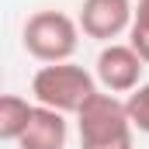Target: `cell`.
Wrapping results in <instances>:
<instances>
[{
  "mask_svg": "<svg viewBox=\"0 0 149 149\" xmlns=\"http://www.w3.org/2000/svg\"><path fill=\"white\" fill-rule=\"evenodd\" d=\"M76 128H80V149H132V118L125 101L114 94H94L80 111H76Z\"/></svg>",
  "mask_w": 149,
  "mask_h": 149,
  "instance_id": "obj_1",
  "label": "cell"
},
{
  "mask_svg": "<svg viewBox=\"0 0 149 149\" xmlns=\"http://www.w3.org/2000/svg\"><path fill=\"white\" fill-rule=\"evenodd\" d=\"M31 94L42 108H52L59 114H76L97 94V76H90L76 63H49L31 76Z\"/></svg>",
  "mask_w": 149,
  "mask_h": 149,
  "instance_id": "obj_2",
  "label": "cell"
},
{
  "mask_svg": "<svg viewBox=\"0 0 149 149\" xmlns=\"http://www.w3.org/2000/svg\"><path fill=\"white\" fill-rule=\"evenodd\" d=\"M21 45L45 66L70 63V56L80 45V21H73L63 10H35L21 28Z\"/></svg>",
  "mask_w": 149,
  "mask_h": 149,
  "instance_id": "obj_3",
  "label": "cell"
},
{
  "mask_svg": "<svg viewBox=\"0 0 149 149\" xmlns=\"http://www.w3.org/2000/svg\"><path fill=\"white\" fill-rule=\"evenodd\" d=\"M128 45L142 56V63L149 66V0L135 3V21H132V31H128Z\"/></svg>",
  "mask_w": 149,
  "mask_h": 149,
  "instance_id": "obj_8",
  "label": "cell"
},
{
  "mask_svg": "<svg viewBox=\"0 0 149 149\" xmlns=\"http://www.w3.org/2000/svg\"><path fill=\"white\" fill-rule=\"evenodd\" d=\"M66 114L35 104V114L17 139V149H66Z\"/></svg>",
  "mask_w": 149,
  "mask_h": 149,
  "instance_id": "obj_6",
  "label": "cell"
},
{
  "mask_svg": "<svg viewBox=\"0 0 149 149\" xmlns=\"http://www.w3.org/2000/svg\"><path fill=\"white\" fill-rule=\"evenodd\" d=\"M31 114H35V104H28L17 94H3L0 97V139L3 142H17L24 135Z\"/></svg>",
  "mask_w": 149,
  "mask_h": 149,
  "instance_id": "obj_7",
  "label": "cell"
},
{
  "mask_svg": "<svg viewBox=\"0 0 149 149\" xmlns=\"http://www.w3.org/2000/svg\"><path fill=\"white\" fill-rule=\"evenodd\" d=\"M80 31L97 42H111L121 31H132L135 7L132 0H83L80 7Z\"/></svg>",
  "mask_w": 149,
  "mask_h": 149,
  "instance_id": "obj_5",
  "label": "cell"
},
{
  "mask_svg": "<svg viewBox=\"0 0 149 149\" xmlns=\"http://www.w3.org/2000/svg\"><path fill=\"white\" fill-rule=\"evenodd\" d=\"M125 108H128V118H132L135 132H146V135H149V83L135 87V90L128 94Z\"/></svg>",
  "mask_w": 149,
  "mask_h": 149,
  "instance_id": "obj_9",
  "label": "cell"
},
{
  "mask_svg": "<svg viewBox=\"0 0 149 149\" xmlns=\"http://www.w3.org/2000/svg\"><path fill=\"white\" fill-rule=\"evenodd\" d=\"M142 56L132 49V45H121V42H111L101 49L97 56V83L108 90V94H132L135 87H142Z\"/></svg>",
  "mask_w": 149,
  "mask_h": 149,
  "instance_id": "obj_4",
  "label": "cell"
}]
</instances>
